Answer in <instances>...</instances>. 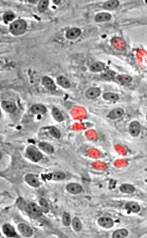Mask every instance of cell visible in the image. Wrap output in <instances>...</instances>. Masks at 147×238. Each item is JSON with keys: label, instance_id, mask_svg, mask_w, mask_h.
<instances>
[{"label": "cell", "instance_id": "3", "mask_svg": "<svg viewBox=\"0 0 147 238\" xmlns=\"http://www.w3.org/2000/svg\"><path fill=\"white\" fill-rule=\"evenodd\" d=\"M29 211L32 216L35 218H39L42 216L43 211L41 207H39L36 203L31 202L29 205Z\"/></svg>", "mask_w": 147, "mask_h": 238}, {"label": "cell", "instance_id": "1", "mask_svg": "<svg viewBox=\"0 0 147 238\" xmlns=\"http://www.w3.org/2000/svg\"><path fill=\"white\" fill-rule=\"evenodd\" d=\"M27 23L22 19H19L12 22L10 26V31L15 36L22 35L25 32Z\"/></svg>", "mask_w": 147, "mask_h": 238}, {"label": "cell", "instance_id": "36", "mask_svg": "<svg viewBox=\"0 0 147 238\" xmlns=\"http://www.w3.org/2000/svg\"><path fill=\"white\" fill-rule=\"evenodd\" d=\"M29 2H32V3H35V2H36L37 1H31V0H30V1H29Z\"/></svg>", "mask_w": 147, "mask_h": 238}, {"label": "cell", "instance_id": "20", "mask_svg": "<svg viewBox=\"0 0 147 238\" xmlns=\"http://www.w3.org/2000/svg\"><path fill=\"white\" fill-rule=\"evenodd\" d=\"M119 2L117 0H110L105 2L104 5V8L106 10H113L118 6Z\"/></svg>", "mask_w": 147, "mask_h": 238}, {"label": "cell", "instance_id": "30", "mask_svg": "<svg viewBox=\"0 0 147 238\" xmlns=\"http://www.w3.org/2000/svg\"><path fill=\"white\" fill-rule=\"evenodd\" d=\"M49 1L48 0H41L39 3V11L40 12H44L49 5Z\"/></svg>", "mask_w": 147, "mask_h": 238}, {"label": "cell", "instance_id": "26", "mask_svg": "<svg viewBox=\"0 0 147 238\" xmlns=\"http://www.w3.org/2000/svg\"><path fill=\"white\" fill-rule=\"evenodd\" d=\"M103 98L105 100H108V101H117L119 99V97L118 95L115 93H111V92H108V93H104L103 95Z\"/></svg>", "mask_w": 147, "mask_h": 238}, {"label": "cell", "instance_id": "31", "mask_svg": "<svg viewBox=\"0 0 147 238\" xmlns=\"http://www.w3.org/2000/svg\"><path fill=\"white\" fill-rule=\"evenodd\" d=\"M50 132L53 137L57 139H59L61 137V133L60 131L55 127H51L50 129Z\"/></svg>", "mask_w": 147, "mask_h": 238}, {"label": "cell", "instance_id": "21", "mask_svg": "<svg viewBox=\"0 0 147 238\" xmlns=\"http://www.w3.org/2000/svg\"><path fill=\"white\" fill-rule=\"evenodd\" d=\"M105 64L100 62H95L90 66V69L93 72H100L104 70Z\"/></svg>", "mask_w": 147, "mask_h": 238}, {"label": "cell", "instance_id": "7", "mask_svg": "<svg viewBox=\"0 0 147 238\" xmlns=\"http://www.w3.org/2000/svg\"><path fill=\"white\" fill-rule=\"evenodd\" d=\"M67 190L71 193L74 194H78L83 190V187L77 183H70L66 187Z\"/></svg>", "mask_w": 147, "mask_h": 238}, {"label": "cell", "instance_id": "25", "mask_svg": "<svg viewBox=\"0 0 147 238\" xmlns=\"http://www.w3.org/2000/svg\"><path fill=\"white\" fill-rule=\"evenodd\" d=\"M52 114L54 118L58 121L61 122L64 120V117L62 113L56 108H54L52 110Z\"/></svg>", "mask_w": 147, "mask_h": 238}, {"label": "cell", "instance_id": "34", "mask_svg": "<svg viewBox=\"0 0 147 238\" xmlns=\"http://www.w3.org/2000/svg\"><path fill=\"white\" fill-rule=\"evenodd\" d=\"M115 75V73L111 71H108L105 73L102 74V77L105 79H113Z\"/></svg>", "mask_w": 147, "mask_h": 238}, {"label": "cell", "instance_id": "22", "mask_svg": "<svg viewBox=\"0 0 147 238\" xmlns=\"http://www.w3.org/2000/svg\"><path fill=\"white\" fill-rule=\"evenodd\" d=\"M128 230L125 229H122L116 230L114 232L112 235V238H123L128 236Z\"/></svg>", "mask_w": 147, "mask_h": 238}, {"label": "cell", "instance_id": "12", "mask_svg": "<svg viewBox=\"0 0 147 238\" xmlns=\"http://www.w3.org/2000/svg\"><path fill=\"white\" fill-rule=\"evenodd\" d=\"M42 83L47 89L50 91H54L56 88V86L53 80L48 77L46 76L43 78Z\"/></svg>", "mask_w": 147, "mask_h": 238}, {"label": "cell", "instance_id": "16", "mask_svg": "<svg viewBox=\"0 0 147 238\" xmlns=\"http://www.w3.org/2000/svg\"><path fill=\"white\" fill-rule=\"evenodd\" d=\"M39 148L41 150L48 154H51L54 152V148L50 144L47 143L41 142L39 145Z\"/></svg>", "mask_w": 147, "mask_h": 238}, {"label": "cell", "instance_id": "5", "mask_svg": "<svg viewBox=\"0 0 147 238\" xmlns=\"http://www.w3.org/2000/svg\"><path fill=\"white\" fill-rule=\"evenodd\" d=\"M98 223L100 226L105 228H110L113 226L114 223L111 218L102 217L98 219Z\"/></svg>", "mask_w": 147, "mask_h": 238}, {"label": "cell", "instance_id": "15", "mask_svg": "<svg viewBox=\"0 0 147 238\" xmlns=\"http://www.w3.org/2000/svg\"><path fill=\"white\" fill-rule=\"evenodd\" d=\"M111 18V15L107 12H102L99 13L95 17V20L97 22L108 21Z\"/></svg>", "mask_w": 147, "mask_h": 238}, {"label": "cell", "instance_id": "11", "mask_svg": "<svg viewBox=\"0 0 147 238\" xmlns=\"http://www.w3.org/2000/svg\"><path fill=\"white\" fill-rule=\"evenodd\" d=\"M2 108L6 112L12 113L16 110V106L15 104L10 101H5L2 103Z\"/></svg>", "mask_w": 147, "mask_h": 238}, {"label": "cell", "instance_id": "14", "mask_svg": "<svg viewBox=\"0 0 147 238\" xmlns=\"http://www.w3.org/2000/svg\"><path fill=\"white\" fill-rule=\"evenodd\" d=\"M31 112L35 114H43L46 112V108L44 105L41 104H35L31 108Z\"/></svg>", "mask_w": 147, "mask_h": 238}, {"label": "cell", "instance_id": "33", "mask_svg": "<svg viewBox=\"0 0 147 238\" xmlns=\"http://www.w3.org/2000/svg\"><path fill=\"white\" fill-rule=\"evenodd\" d=\"M15 18L14 13L11 11H7L5 13L4 15V19L6 21L9 22L13 20Z\"/></svg>", "mask_w": 147, "mask_h": 238}, {"label": "cell", "instance_id": "9", "mask_svg": "<svg viewBox=\"0 0 147 238\" xmlns=\"http://www.w3.org/2000/svg\"><path fill=\"white\" fill-rule=\"evenodd\" d=\"M100 89L97 87H92L88 89L86 92V96L88 99H93L96 98L100 95Z\"/></svg>", "mask_w": 147, "mask_h": 238}, {"label": "cell", "instance_id": "27", "mask_svg": "<svg viewBox=\"0 0 147 238\" xmlns=\"http://www.w3.org/2000/svg\"><path fill=\"white\" fill-rule=\"evenodd\" d=\"M39 204L41 208L45 213H48L49 211V206L48 202L45 199L41 198L39 200Z\"/></svg>", "mask_w": 147, "mask_h": 238}, {"label": "cell", "instance_id": "19", "mask_svg": "<svg viewBox=\"0 0 147 238\" xmlns=\"http://www.w3.org/2000/svg\"><path fill=\"white\" fill-rule=\"evenodd\" d=\"M57 83L59 86L65 88L70 87V83L66 78L63 76H59L57 78Z\"/></svg>", "mask_w": 147, "mask_h": 238}, {"label": "cell", "instance_id": "23", "mask_svg": "<svg viewBox=\"0 0 147 238\" xmlns=\"http://www.w3.org/2000/svg\"><path fill=\"white\" fill-rule=\"evenodd\" d=\"M121 192L126 193H132L135 191V188L133 185L128 184L122 185L120 187Z\"/></svg>", "mask_w": 147, "mask_h": 238}, {"label": "cell", "instance_id": "28", "mask_svg": "<svg viewBox=\"0 0 147 238\" xmlns=\"http://www.w3.org/2000/svg\"><path fill=\"white\" fill-rule=\"evenodd\" d=\"M72 225L76 231H80L82 228V224L79 218L75 217L72 221Z\"/></svg>", "mask_w": 147, "mask_h": 238}, {"label": "cell", "instance_id": "32", "mask_svg": "<svg viewBox=\"0 0 147 238\" xmlns=\"http://www.w3.org/2000/svg\"><path fill=\"white\" fill-rule=\"evenodd\" d=\"M62 220L63 223L65 226H68L70 225L71 222V216L67 212H64L62 217Z\"/></svg>", "mask_w": 147, "mask_h": 238}, {"label": "cell", "instance_id": "2", "mask_svg": "<svg viewBox=\"0 0 147 238\" xmlns=\"http://www.w3.org/2000/svg\"><path fill=\"white\" fill-rule=\"evenodd\" d=\"M27 153L30 159L33 162H39L42 158V154L37 149L36 147L34 146H30L27 149Z\"/></svg>", "mask_w": 147, "mask_h": 238}, {"label": "cell", "instance_id": "13", "mask_svg": "<svg viewBox=\"0 0 147 238\" xmlns=\"http://www.w3.org/2000/svg\"><path fill=\"white\" fill-rule=\"evenodd\" d=\"M80 33H81V31L80 29L75 28L70 29L67 31L66 33V36L67 38H69L71 40H74L79 37V36H80Z\"/></svg>", "mask_w": 147, "mask_h": 238}, {"label": "cell", "instance_id": "29", "mask_svg": "<svg viewBox=\"0 0 147 238\" xmlns=\"http://www.w3.org/2000/svg\"><path fill=\"white\" fill-rule=\"evenodd\" d=\"M117 79L122 83H129L132 82L133 78L129 75H121L118 76Z\"/></svg>", "mask_w": 147, "mask_h": 238}, {"label": "cell", "instance_id": "6", "mask_svg": "<svg viewBox=\"0 0 147 238\" xmlns=\"http://www.w3.org/2000/svg\"><path fill=\"white\" fill-rule=\"evenodd\" d=\"M130 134L133 137H137L140 132V125L137 121H134L130 123L129 126Z\"/></svg>", "mask_w": 147, "mask_h": 238}, {"label": "cell", "instance_id": "4", "mask_svg": "<svg viewBox=\"0 0 147 238\" xmlns=\"http://www.w3.org/2000/svg\"><path fill=\"white\" fill-rule=\"evenodd\" d=\"M18 229L21 235L26 237H31L33 233L31 228L25 224H20L18 226Z\"/></svg>", "mask_w": 147, "mask_h": 238}, {"label": "cell", "instance_id": "18", "mask_svg": "<svg viewBox=\"0 0 147 238\" xmlns=\"http://www.w3.org/2000/svg\"><path fill=\"white\" fill-rule=\"evenodd\" d=\"M126 209L129 211L133 213H138L140 210V207L138 204L137 203L131 201L127 204L126 206Z\"/></svg>", "mask_w": 147, "mask_h": 238}, {"label": "cell", "instance_id": "35", "mask_svg": "<svg viewBox=\"0 0 147 238\" xmlns=\"http://www.w3.org/2000/svg\"><path fill=\"white\" fill-rule=\"evenodd\" d=\"M53 2L56 5H58L59 4L60 2H61V0H54Z\"/></svg>", "mask_w": 147, "mask_h": 238}, {"label": "cell", "instance_id": "10", "mask_svg": "<svg viewBox=\"0 0 147 238\" xmlns=\"http://www.w3.org/2000/svg\"><path fill=\"white\" fill-rule=\"evenodd\" d=\"M2 231L7 237H14L16 235L14 228L10 224H5L2 226Z\"/></svg>", "mask_w": 147, "mask_h": 238}, {"label": "cell", "instance_id": "24", "mask_svg": "<svg viewBox=\"0 0 147 238\" xmlns=\"http://www.w3.org/2000/svg\"><path fill=\"white\" fill-rule=\"evenodd\" d=\"M66 177L64 173L61 172H56L53 173L51 175V178L55 181H60L63 180Z\"/></svg>", "mask_w": 147, "mask_h": 238}, {"label": "cell", "instance_id": "17", "mask_svg": "<svg viewBox=\"0 0 147 238\" xmlns=\"http://www.w3.org/2000/svg\"><path fill=\"white\" fill-rule=\"evenodd\" d=\"M124 113V111L122 108H118L111 111L110 113H109V117L111 119H117L123 116Z\"/></svg>", "mask_w": 147, "mask_h": 238}, {"label": "cell", "instance_id": "8", "mask_svg": "<svg viewBox=\"0 0 147 238\" xmlns=\"http://www.w3.org/2000/svg\"><path fill=\"white\" fill-rule=\"evenodd\" d=\"M25 180L32 187H37L40 185L39 181L34 174H27L25 177Z\"/></svg>", "mask_w": 147, "mask_h": 238}]
</instances>
